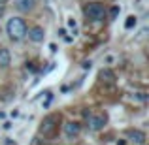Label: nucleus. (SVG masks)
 I'll use <instances>...</instances> for the list:
<instances>
[{"mask_svg":"<svg viewBox=\"0 0 149 145\" xmlns=\"http://www.w3.org/2000/svg\"><path fill=\"white\" fill-rule=\"evenodd\" d=\"M61 123H62V115L61 113H49L44 119L40 121V126H38V136L44 138L45 142H51L58 136L61 132Z\"/></svg>","mask_w":149,"mask_h":145,"instance_id":"1","label":"nucleus"},{"mask_svg":"<svg viewBox=\"0 0 149 145\" xmlns=\"http://www.w3.org/2000/svg\"><path fill=\"white\" fill-rule=\"evenodd\" d=\"M26 21L23 17H11L6 23V34L10 40L13 42H21L23 38H26Z\"/></svg>","mask_w":149,"mask_h":145,"instance_id":"2","label":"nucleus"},{"mask_svg":"<svg viewBox=\"0 0 149 145\" xmlns=\"http://www.w3.org/2000/svg\"><path fill=\"white\" fill-rule=\"evenodd\" d=\"M83 15L89 19V21H104L106 17H108V10H106V6L102 2H87L83 6Z\"/></svg>","mask_w":149,"mask_h":145,"instance_id":"3","label":"nucleus"},{"mask_svg":"<svg viewBox=\"0 0 149 145\" xmlns=\"http://www.w3.org/2000/svg\"><path fill=\"white\" fill-rule=\"evenodd\" d=\"M125 136H127L128 142H132L134 145H146V139H147L146 132L140 130V128H127V130H125Z\"/></svg>","mask_w":149,"mask_h":145,"instance_id":"4","label":"nucleus"},{"mask_svg":"<svg viewBox=\"0 0 149 145\" xmlns=\"http://www.w3.org/2000/svg\"><path fill=\"white\" fill-rule=\"evenodd\" d=\"M26 36H29V40L32 44H42L45 40V28L40 25H34L30 28H26Z\"/></svg>","mask_w":149,"mask_h":145,"instance_id":"5","label":"nucleus"},{"mask_svg":"<svg viewBox=\"0 0 149 145\" xmlns=\"http://www.w3.org/2000/svg\"><path fill=\"white\" fill-rule=\"evenodd\" d=\"M81 134V123L77 121H66L64 123V136L68 139H76Z\"/></svg>","mask_w":149,"mask_h":145,"instance_id":"6","label":"nucleus"},{"mask_svg":"<svg viewBox=\"0 0 149 145\" xmlns=\"http://www.w3.org/2000/svg\"><path fill=\"white\" fill-rule=\"evenodd\" d=\"M106 123H108L106 113H98V115H91L89 117V128H91L93 132H100L102 128L106 126Z\"/></svg>","mask_w":149,"mask_h":145,"instance_id":"7","label":"nucleus"},{"mask_svg":"<svg viewBox=\"0 0 149 145\" xmlns=\"http://www.w3.org/2000/svg\"><path fill=\"white\" fill-rule=\"evenodd\" d=\"M38 6V0H15V8L23 13H30Z\"/></svg>","mask_w":149,"mask_h":145,"instance_id":"8","label":"nucleus"},{"mask_svg":"<svg viewBox=\"0 0 149 145\" xmlns=\"http://www.w3.org/2000/svg\"><path fill=\"white\" fill-rule=\"evenodd\" d=\"M10 64H11L10 49H8V47H0V68L6 70V68H10Z\"/></svg>","mask_w":149,"mask_h":145,"instance_id":"9","label":"nucleus"},{"mask_svg":"<svg viewBox=\"0 0 149 145\" xmlns=\"http://www.w3.org/2000/svg\"><path fill=\"white\" fill-rule=\"evenodd\" d=\"M98 77H100V81H106V83H115V79H117L115 72L109 68H102L98 72Z\"/></svg>","mask_w":149,"mask_h":145,"instance_id":"10","label":"nucleus"},{"mask_svg":"<svg viewBox=\"0 0 149 145\" xmlns=\"http://www.w3.org/2000/svg\"><path fill=\"white\" fill-rule=\"evenodd\" d=\"M132 26H136V17H134V15H128V17H127V23H125V28L130 30Z\"/></svg>","mask_w":149,"mask_h":145,"instance_id":"11","label":"nucleus"},{"mask_svg":"<svg viewBox=\"0 0 149 145\" xmlns=\"http://www.w3.org/2000/svg\"><path fill=\"white\" fill-rule=\"evenodd\" d=\"M117 13H119V8H113V10H111V19H113V17H115V15H117Z\"/></svg>","mask_w":149,"mask_h":145,"instance_id":"12","label":"nucleus"},{"mask_svg":"<svg viewBox=\"0 0 149 145\" xmlns=\"http://www.w3.org/2000/svg\"><path fill=\"white\" fill-rule=\"evenodd\" d=\"M4 13H6V10H4V6H2V4H0V19L4 17Z\"/></svg>","mask_w":149,"mask_h":145,"instance_id":"13","label":"nucleus"},{"mask_svg":"<svg viewBox=\"0 0 149 145\" xmlns=\"http://www.w3.org/2000/svg\"><path fill=\"white\" fill-rule=\"evenodd\" d=\"M0 4H2V6H4V4H8V0H0Z\"/></svg>","mask_w":149,"mask_h":145,"instance_id":"14","label":"nucleus"}]
</instances>
